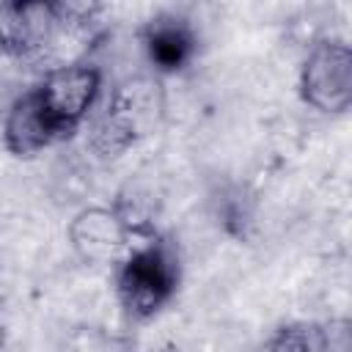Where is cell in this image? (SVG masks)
Wrapping results in <instances>:
<instances>
[{
    "label": "cell",
    "mask_w": 352,
    "mask_h": 352,
    "mask_svg": "<svg viewBox=\"0 0 352 352\" xmlns=\"http://www.w3.org/2000/svg\"><path fill=\"white\" fill-rule=\"evenodd\" d=\"M173 289H176V261L160 245H148L132 253L118 278V292L124 305L140 316L154 314L170 297Z\"/></svg>",
    "instance_id": "cell-1"
},
{
    "label": "cell",
    "mask_w": 352,
    "mask_h": 352,
    "mask_svg": "<svg viewBox=\"0 0 352 352\" xmlns=\"http://www.w3.org/2000/svg\"><path fill=\"white\" fill-rule=\"evenodd\" d=\"M261 352H308V344H305V327H289V330H280Z\"/></svg>",
    "instance_id": "cell-9"
},
{
    "label": "cell",
    "mask_w": 352,
    "mask_h": 352,
    "mask_svg": "<svg viewBox=\"0 0 352 352\" xmlns=\"http://www.w3.org/2000/svg\"><path fill=\"white\" fill-rule=\"evenodd\" d=\"M146 50H148V58L165 69V72H173V69H182L192 50H195V38H192V30L187 28L184 19H176V16H157L148 22L146 28Z\"/></svg>",
    "instance_id": "cell-6"
},
{
    "label": "cell",
    "mask_w": 352,
    "mask_h": 352,
    "mask_svg": "<svg viewBox=\"0 0 352 352\" xmlns=\"http://www.w3.org/2000/svg\"><path fill=\"white\" fill-rule=\"evenodd\" d=\"M96 88L99 74L91 66H60L50 72V77L36 88V96L58 138L69 135L80 124V118L94 102Z\"/></svg>",
    "instance_id": "cell-2"
},
{
    "label": "cell",
    "mask_w": 352,
    "mask_h": 352,
    "mask_svg": "<svg viewBox=\"0 0 352 352\" xmlns=\"http://www.w3.org/2000/svg\"><path fill=\"white\" fill-rule=\"evenodd\" d=\"M305 344L308 352H349V324L330 322V324L305 327Z\"/></svg>",
    "instance_id": "cell-8"
},
{
    "label": "cell",
    "mask_w": 352,
    "mask_h": 352,
    "mask_svg": "<svg viewBox=\"0 0 352 352\" xmlns=\"http://www.w3.org/2000/svg\"><path fill=\"white\" fill-rule=\"evenodd\" d=\"M3 138H6V146L19 157L38 151V148H44L47 143H52L58 138V132L50 124L36 91L14 102V107L6 118Z\"/></svg>",
    "instance_id": "cell-5"
},
{
    "label": "cell",
    "mask_w": 352,
    "mask_h": 352,
    "mask_svg": "<svg viewBox=\"0 0 352 352\" xmlns=\"http://www.w3.org/2000/svg\"><path fill=\"white\" fill-rule=\"evenodd\" d=\"M60 11L52 3H3L0 6V47L28 55L50 41Z\"/></svg>",
    "instance_id": "cell-4"
},
{
    "label": "cell",
    "mask_w": 352,
    "mask_h": 352,
    "mask_svg": "<svg viewBox=\"0 0 352 352\" xmlns=\"http://www.w3.org/2000/svg\"><path fill=\"white\" fill-rule=\"evenodd\" d=\"M305 99L319 110H344L352 96V55L344 44H322L302 74Z\"/></svg>",
    "instance_id": "cell-3"
},
{
    "label": "cell",
    "mask_w": 352,
    "mask_h": 352,
    "mask_svg": "<svg viewBox=\"0 0 352 352\" xmlns=\"http://www.w3.org/2000/svg\"><path fill=\"white\" fill-rule=\"evenodd\" d=\"M80 228H85V236H77V242L88 239V253H102L121 242V228L118 220L110 217L107 212H91L80 217Z\"/></svg>",
    "instance_id": "cell-7"
}]
</instances>
